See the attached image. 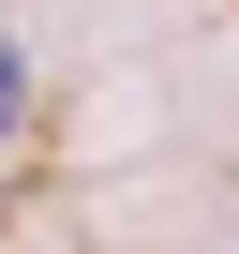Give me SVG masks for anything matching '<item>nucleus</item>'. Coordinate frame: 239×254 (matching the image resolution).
<instances>
[{
    "label": "nucleus",
    "instance_id": "f257e3e1",
    "mask_svg": "<svg viewBox=\"0 0 239 254\" xmlns=\"http://www.w3.org/2000/svg\"><path fill=\"white\" fill-rule=\"evenodd\" d=\"M15 120H30V60L0 45V150H15Z\"/></svg>",
    "mask_w": 239,
    "mask_h": 254
}]
</instances>
